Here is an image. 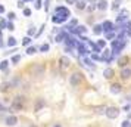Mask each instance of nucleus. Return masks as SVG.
I'll list each match as a JSON object with an SVG mask.
<instances>
[{"instance_id":"nucleus-1","label":"nucleus","mask_w":131,"mask_h":127,"mask_svg":"<svg viewBox=\"0 0 131 127\" xmlns=\"http://www.w3.org/2000/svg\"><path fill=\"white\" fill-rule=\"evenodd\" d=\"M69 16H71V12H69L68 7L58 6L54 9V15L52 16V22H53V24H63Z\"/></svg>"},{"instance_id":"nucleus-2","label":"nucleus","mask_w":131,"mask_h":127,"mask_svg":"<svg viewBox=\"0 0 131 127\" xmlns=\"http://www.w3.org/2000/svg\"><path fill=\"white\" fill-rule=\"evenodd\" d=\"M24 103H25V97L24 96H16L12 101V105L9 108V112H18L24 109Z\"/></svg>"},{"instance_id":"nucleus-3","label":"nucleus","mask_w":131,"mask_h":127,"mask_svg":"<svg viewBox=\"0 0 131 127\" xmlns=\"http://www.w3.org/2000/svg\"><path fill=\"white\" fill-rule=\"evenodd\" d=\"M81 81H83V74L81 73H72L69 75V84L74 86V87H77Z\"/></svg>"},{"instance_id":"nucleus-4","label":"nucleus","mask_w":131,"mask_h":127,"mask_svg":"<svg viewBox=\"0 0 131 127\" xmlns=\"http://www.w3.org/2000/svg\"><path fill=\"white\" fill-rule=\"evenodd\" d=\"M105 114H106L107 118L115 120V118H118V115H119V109L115 108V106H109V108L105 109Z\"/></svg>"},{"instance_id":"nucleus-5","label":"nucleus","mask_w":131,"mask_h":127,"mask_svg":"<svg viewBox=\"0 0 131 127\" xmlns=\"http://www.w3.org/2000/svg\"><path fill=\"white\" fill-rule=\"evenodd\" d=\"M69 67H71V61H69V58L62 56V58L59 59V68L62 70V71H66Z\"/></svg>"},{"instance_id":"nucleus-6","label":"nucleus","mask_w":131,"mask_h":127,"mask_svg":"<svg viewBox=\"0 0 131 127\" xmlns=\"http://www.w3.org/2000/svg\"><path fill=\"white\" fill-rule=\"evenodd\" d=\"M44 106H46V101H44L43 97H38V99L36 101V103H34V111L38 112V111H41Z\"/></svg>"},{"instance_id":"nucleus-7","label":"nucleus","mask_w":131,"mask_h":127,"mask_svg":"<svg viewBox=\"0 0 131 127\" xmlns=\"http://www.w3.org/2000/svg\"><path fill=\"white\" fill-rule=\"evenodd\" d=\"M5 124L9 126V127L16 126V124H18V117H16V115H9L6 120H5Z\"/></svg>"},{"instance_id":"nucleus-8","label":"nucleus","mask_w":131,"mask_h":127,"mask_svg":"<svg viewBox=\"0 0 131 127\" xmlns=\"http://www.w3.org/2000/svg\"><path fill=\"white\" fill-rule=\"evenodd\" d=\"M121 79H124V80H128V79H131V68L130 67H125V68H122L121 70Z\"/></svg>"},{"instance_id":"nucleus-9","label":"nucleus","mask_w":131,"mask_h":127,"mask_svg":"<svg viewBox=\"0 0 131 127\" xmlns=\"http://www.w3.org/2000/svg\"><path fill=\"white\" fill-rule=\"evenodd\" d=\"M130 62V58L128 56H119L118 58V61H116V64H118V67H121V68H125L127 67V64Z\"/></svg>"},{"instance_id":"nucleus-10","label":"nucleus","mask_w":131,"mask_h":127,"mask_svg":"<svg viewBox=\"0 0 131 127\" xmlns=\"http://www.w3.org/2000/svg\"><path fill=\"white\" fill-rule=\"evenodd\" d=\"M102 27H103V33H111V31L115 30V27H113V24L111 21H105V22L102 24Z\"/></svg>"},{"instance_id":"nucleus-11","label":"nucleus","mask_w":131,"mask_h":127,"mask_svg":"<svg viewBox=\"0 0 131 127\" xmlns=\"http://www.w3.org/2000/svg\"><path fill=\"white\" fill-rule=\"evenodd\" d=\"M85 33H87V28H85L84 25H77V27L74 28V31H72V34H78V36H83Z\"/></svg>"},{"instance_id":"nucleus-12","label":"nucleus","mask_w":131,"mask_h":127,"mask_svg":"<svg viewBox=\"0 0 131 127\" xmlns=\"http://www.w3.org/2000/svg\"><path fill=\"white\" fill-rule=\"evenodd\" d=\"M127 18H128V11H121V13H118V16H116V21H118L119 24L121 22H124V21H127Z\"/></svg>"},{"instance_id":"nucleus-13","label":"nucleus","mask_w":131,"mask_h":127,"mask_svg":"<svg viewBox=\"0 0 131 127\" xmlns=\"http://www.w3.org/2000/svg\"><path fill=\"white\" fill-rule=\"evenodd\" d=\"M121 90H122V86L119 84V83H113V84L111 86V92H112L113 95H116V93H121Z\"/></svg>"},{"instance_id":"nucleus-14","label":"nucleus","mask_w":131,"mask_h":127,"mask_svg":"<svg viewBox=\"0 0 131 127\" xmlns=\"http://www.w3.org/2000/svg\"><path fill=\"white\" fill-rule=\"evenodd\" d=\"M96 6L99 11H106L107 9V0H99L97 3H96Z\"/></svg>"},{"instance_id":"nucleus-15","label":"nucleus","mask_w":131,"mask_h":127,"mask_svg":"<svg viewBox=\"0 0 131 127\" xmlns=\"http://www.w3.org/2000/svg\"><path fill=\"white\" fill-rule=\"evenodd\" d=\"M75 6H77L78 11H84V9H87V0H77Z\"/></svg>"},{"instance_id":"nucleus-16","label":"nucleus","mask_w":131,"mask_h":127,"mask_svg":"<svg viewBox=\"0 0 131 127\" xmlns=\"http://www.w3.org/2000/svg\"><path fill=\"white\" fill-rule=\"evenodd\" d=\"M77 49H78V53L81 55V56H85V55L89 53V50H87V47H85V46H84L83 43H78Z\"/></svg>"},{"instance_id":"nucleus-17","label":"nucleus","mask_w":131,"mask_h":127,"mask_svg":"<svg viewBox=\"0 0 131 127\" xmlns=\"http://www.w3.org/2000/svg\"><path fill=\"white\" fill-rule=\"evenodd\" d=\"M66 37H68V33H66V31H60L59 34L56 36L54 42H56V43H60V42H63V40L66 38Z\"/></svg>"},{"instance_id":"nucleus-18","label":"nucleus","mask_w":131,"mask_h":127,"mask_svg":"<svg viewBox=\"0 0 131 127\" xmlns=\"http://www.w3.org/2000/svg\"><path fill=\"white\" fill-rule=\"evenodd\" d=\"M113 75H115V71H113L112 68H106V70H105V71H103V77H105V79H112Z\"/></svg>"},{"instance_id":"nucleus-19","label":"nucleus","mask_w":131,"mask_h":127,"mask_svg":"<svg viewBox=\"0 0 131 127\" xmlns=\"http://www.w3.org/2000/svg\"><path fill=\"white\" fill-rule=\"evenodd\" d=\"M6 46H7V47H15V46H16V38L10 36L9 38H7V42H6Z\"/></svg>"},{"instance_id":"nucleus-20","label":"nucleus","mask_w":131,"mask_h":127,"mask_svg":"<svg viewBox=\"0 0 131 127\" xmlns=\"http://www.w3.org/2000/svg\"><path fill=\"white\" fill-rule=\"evenodd\" d=\"M93 33H94L96 36H100L102 33H103V27H102L100 24H96L94 28H93Z\"/></svg>"},{"instance_id":"nucleus-21","label":"nucleus","mask_w":131,"mask_h":127,"mask_svg":"<svg viewBox=\"0 0 131 127\" xmlns=\"http://www.w3.org/2000/svg\"><path fill=\"white\" fill-rule=\"evenodd\" d=\"M49 49H50V44H49V43H43L41 46L38 47V50L43 52V53H46V52H49Z\"/></svg>"},{"instance_id":"nucleus-22","label":"nucleus","mask_w":131,"mask_h":127,"mask_svg":"<svg viewBox=\"0 0 131 127\" xmlns=\"http://www.w3.org/2000/svg\"><path fill=\"white\" fill-rule=\"evenodd\" d=\"M31 42H32V38H31L30 36H25L24 38H22V46H30Z\"/></svg>"},{"instance_id":"nucleus-23","label":"nucleus","mask_w":131,"mask_h":127,"mask_svg":"<svg viewBox=\"0 0 131 127\" xmlns=\"http://www.w3.org/2000/svg\"><path fill=\"white\" fill-rule=\"evenodd\" d=\"M37 50H38V49H37L36 46H28V47H27V55H34Z\"/></svg>"},{"instance_id":"nucleus-24","label":"nucleus","mask_w":131,"mask_h":127,"mask_svg":"<svg viewBox=\"0 0 131 127\" xmlns=\"http://www.w3.org/2000/svg\"><path fill=\"white\" fill-rule=\"evenodd\" d=\"M0 30H7V21L6 19H0Z\"/></svg>"},{"instance_id":"nucleus-25","label":"nucleus","mask_w":131,"mask_h":127,"mask_svg":"<svg viewBox=\"0 0 131 127\" xmlns=\"http://www.w3.org/2000/svg\"><path fill=\"white\" fill-rule=\"evenodd\" d=\"M7 67H9V61L7 59H5V61L0 62V70H6Z\"/></svg>"},{"instance_id":"nucleus-26","label":"nucleus","mask_w":131,"mask_h":127,"mask_svg":"<svg viewBox=\"0 0 131 127\" xmlns=\"http://www.w3.org/2000/svg\"><path fill=\"white\" fill-rule=\"evenodd\" d=\"M19 61H21V55H13L12 59H10V62H12V64H18Z\"/></svg>"},{"instance_id":"nucleus-27","label":"nucleus","mask_w":131,"mask_h":127,"mask_svg":"<svg viewBox=\"0 0 131 127\" xmlns=\"http://www.w3.org/2000/svg\"><path fill=\"white\" fill-rule=\"evenodd\" d=\"M96 44H97L100 49H103V47H106V40H97Z\"/></svg>"},{"instance_id":"nucleus-28","label":"nucleus","mask_w":131,"mask_h":127,"mask_svg":"<svg viewBox=\"0 0 131 127\" xmlns=\"http://www.w3.org/2000/svg\"><path fill=\"white\" fill-rule=\"evenodd\" d=\"M34 34H36V27H30V28H28V33H27V36H34Z\"/></svg>"},{"instance_id":"nucleus-29","label":"nucleus","mask_w":131,"mask_h":127,"mask_svg":"<svg viewBox=\"0 0 131 127\" xmlns=\"http://www.w3.org/2000/svg\"><path fill=\"white\" fill-rule=\"evenodd\" d=\"M22 13H24V16H31V9L24 7V9H22Z\"/></svg>"},{"instance_id":"nucleus-30","label":"nucleus","mask_w":131,"mask_h":127,"mask_svg":"<svg viewBox=\"0 0 131 127\" xmlns=\"http://www.w3.org/2000/svg\"><path fill=\"white\" fill-rule=\"evenodd\" d=\"M7 30H9V31H13V30H15L13 21H7Z\"/></svg>"},{"instance_id":"nucleus-31","label":"nucleus","mask_w":131,"mask_h":127,"mask_svg":"<svg viewBox=\"0 0 131 127\" xmlns=\"http://www.w3.org/2000/svg\"><path fill=\"white\" fill-rule=\"evenodd\" d=\"M112 38H115V33H113V31L106 33V40H112Z\"/></svg>"},{"instance_id":"nucleus-32","label":"nucleus","mask_w":131,"mask_h":127,"mask_svg":"<svg viewBox=\"0 0 131 127\" xmlns=\"http://www.w3.org/2000/svg\"><path fill=\"white\" fill-rule=\"evenodd\" d=\"M119 3H121V0H115V2H113V5H112V9H113V11H116V9L119 7Z\"/></svg>"},{"instance_id":"nucleus-33","label":"nucleus","mask_w":131,"mask_h":127,"mask_svg":"<svg viewBox=\"0 0 131 127\" xmlns=\"http://www.w3.org/2000/svg\"><path fill=\"white\" fill-rule=\"evenodd\" d=\"M15 18H16V15H15L13 12H9V13H7V21H13Z\"/></svg>"},{"instance_id":"nucleus-34","label":"nucleus","mask_w":131,"mask_h":127,"mask_svg":"<svg viewBox=\"0 0 131 127\" xmlns=\"http://www.w3.org/2000/svg\"><path fill=\"white\" fill-rule=\"evenodd\" d=\"M43 7V0H36V9H41Z\"/></svg>"},{"instance_id":"nucleus-35","label":"nucleus","mask_w":131,"mask_h":127,"mask_svg":"<svg viewBox=\"0 0 131 127\" xmlns=\"http://www.w3.org/2000/svg\"><path fill=\"white\" fill-rule=\"evenodd\" d=\"M121 127H131V123H130V120H125L122 124H121Z\"/></svg>"},{"instance_id":"nucleus-36","label":"nucleus","mask_w":131,"mask_h":127,"mask_svg":"<svg viewBox=\"0 0 131 127\" xmlns=\"http://www.w3.org/2000/svg\"><path fill=\"white\" fill-rule=\"evenodd\" d=\"M84 62H85L89 67H93V62H91V59H89V58H84Z\"/></svg>"},{"instance_id":"nucleus-37","label":"nucleus","mask_w":131,"mask_h":127,"mask_svg":"<svg viewBox=\"0 0 131 127\" xmlns=\"http://www.w3.org/2000/svg\"><path fill=\"white\" fill-rule=\"evenodd\" d=\"M24 3H25L24 0H19V2H18V5H16V6H18L19 9H24Z\"/></svg>"},{"instance_id":"nucleus-38","label":"nucleus","mask_w":131,"mask_h":127,"mask_svg":"<svg viewBox=\"0 0 131 127\" xmlns=\"http://www.w3.org/2000/svg\"><path fill=\"white\" fill-rule=\"evenodd\" d=\"M94 9H97V6H96V5H91V6L87 7V11H89V12H93Z\"/></svg>"},{"instance_id":"nucleus-39","label":"nucleus","mask_w":131,"mask_h":127,"mask_svg":"<svg viewBox=\"0 0 131 127\" xmlns=\"http://www.w3.org/2000/svg\"><path fill=\"white\" fill-rule=\"evenodd\" d=\"M49 3H50V0H46V2H44V11L49 9Z\"/></svg>"},{"instance_id":"nucleus-40","label":"nucleus","mask_w":131,"mask_h":127,"mask_svg":"<svg viewBox=\"0 0 131 127\" xmlns=\"http://www.w3.org/2000/svg\"><path fill=\"white\" fill-rule=\"evenodd\" d=\"M65 2L68 5H75V3H77V0H65Z\"/></svg>"},{"instance_id":"nucleus-41","label":"nucleus","mask_w":131,"mask_h":127,"mask_svg":"<svg viewBox=\"0 0 131 127\" xmlns=\"http://www.w3.org/2000/svg\"><path fill=\"white\" fill-rule=\"evenodd\" d=\"M5 111H6L5 105H3V103H0V112H5Z\"/></svg>"},{"instance_id":"nucleus-42","label":"nucleus","mask_w":131,"mask_h":127,"mask_svg":"<svg viewBox=\"0 0 131 127\" xmlns=\"http://www.w3.org/2000/svg\"><path fill=\"white\" fill-rule=\"evenodd\" d=\"M2 13H5V6H3V5H0V15H2Z\"/></svg>"},{"instance_id":"nucleus-43","label":"nucleus","mask_w":131,"mask_h":127,"mask_svg":"<svg viewBox=\"0 0 131 127\" xmlns=\"http://www.w3.org/2000/svg\"><path fill=\"white\" fill-rule=\"evenodd\" d=\"M0 47H5V42L2 40V37H0Z\"/></svg>"},{"instance_id":"nucleus-44","label":"nucleus","mask_w":131,"mask_h":127,"mask_svg":"<svg viewBox=\"0 0 131 127\" xmlns=\"http://www.w3.org/2000/svg\"><path fill=\"white\" fill-rule=\"evenodd\" d=\"M130 109H131V106H130V105H125V108H124V111H130Z\"/></svg>"},{"instance_id":"nucleus-45","label":"nucleus","mask_w":131,"mask_h":127,"mask_svg":"<svg viewBox=\"0 0 131 127\" xmlns=\"http://www.w3.org/2000/svg\"><path fill=\"white\" fill-rule=\"evenodd\" d=\"M127 34L131 37V27H128V30H127Z\"/></svg>"},{"instance_id":"nucleus-46","label":"nucleus","mask_w":131,"mask_h":127,"mask_svg":"<svg viewBox=\"0 0 131 127\" xmlns=\"http://www.w3.org/2000/svg\"><path fill=\"white\" fill-rule=\"evenodd\" d=\"M25 3H30V2H34V0H24Z\"/></svg>"},{"instance_id":"nucleus-47","label":"nucleus","mask_w":131,"mask_h":127,"mask_svg":"<svg viewBox=\"0 0 131 127\" xmlns=\"http://www.w3.org/2000/svg\"><path fill=\"white\" fill-rule=\"evenodd\" d=\"M53 127H62V126H60V124H54Z\"/></svg>"},{"instance_id":"nucleus-48","label":"nucleus","mask_w":131,"mask_h":127,"mask_svg":"<svg viewBox=\"0 0 131 127\" xmlns=\"http://www.w3.org/2000/svg\"><path fill=\"white\" fill-rule=\"evenodd\" d=\"M30 127H37V126H34V124H31V126Z\"/></svg>"},{"instance_id":"nucleus-49","label":"nucleus","mask_w":131,"mask_h":127,"mask_svg":"<svg viewBox=\"0 0 131 127\" xmlns=\"http://www.w3.org/2000/svg\"><path fill=\"white\" fill-rule=\"evenodd\" d=\"M128 27H131V24H128Z\"/></svg>"}]
</instances>
